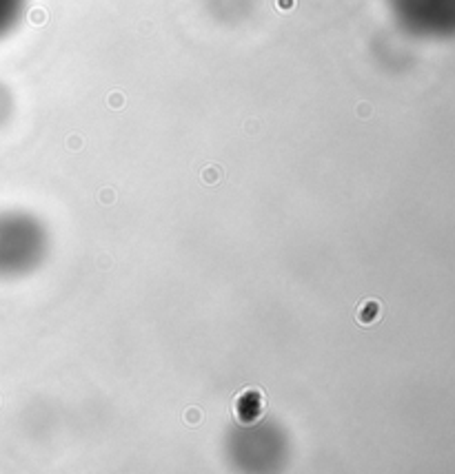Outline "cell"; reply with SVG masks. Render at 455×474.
Wrapping results in <instances>:
<instances>
[{"label":"cell","instance_id":"3957f363","mask_svg":"<svg viewBox=\"0 0 455 474\" xmlns=\"http://www.w3.org/2000/svg\"><path fill=\"white\" fill-rule=\"evenodd\" d=\"M20 9V0H0V36L7 31Z\"/></svg>","mask_w":455,"mask_h":474},{"label":"cell","instance_id":"6da1fadb","mask_svg":"<svg viewBox=\"0 0 455 474\" xmlns=\"http://www.w3.org/2000/svg\"><path fill=\"white\" fill-rule=\"evenodd\" d=\"M51 237L40 217L27 211H0V279H20L38 271Z\"/></svg>","mask_w":455,"mask_h":474},{"label":"cell","instance_id":"7a4b0ae2","mask_svg":"<svg viewBox=\"0 0 455 474\" xmlns=\"http://www.w3.org/2000/svg\"><path fill=\"white\" fill-rule=\"evenodd\" d=\"M229 452L233 463L240 470H276L284 461L287 441H284L282 428L269 421H256L238 428V432L231 434Z\"/></svg>","mask_w":455,"mask_h":474}]
</instances>
